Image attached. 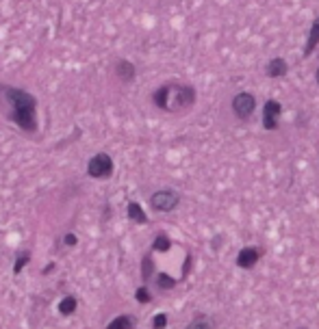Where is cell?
<instances>
[{
  "mask_svg": "<svg viewBox=\"0 0 319 329\" xmlns=\"http://www.w3.org/2000/svg\"><path fill=\"white\" fill-rule=\"evenodd\" d=\"M196 98L198 94L193 85H187V82H165L152 94V102L156 109L172 115L187 113L196 104Z\"/></svg>",
  "mask_w": 319,
  "mask_h": 329,
  "instance_id": "1",
  "label": "cell"
},
{
  "mask_svg": "<svg viewBox=\"0 0 319 329\" xmlns=\"http://www.w3.org/2000/svg\"><path fill=\"white\" fill-rule=\"evenodd\" d=\"M4 98L11 104V119L24 132H37V100L29 91L16 89V87H4Z\"/></svg>",
  "mask_w": 319,
  "mask_h": 329,
  "instance_id": "2",
  "label": "cell"
},
{
  "mask_svg": "<svg viewBox=\"0 0 319 329\" xmlns=\"http://www.w3.org/2000/svg\"><path fill=\"white\" fill-rule=\"evenodd\" d=\"M230 109H233L235 117H239L241 122H248L252 117V113L256 110V98L250 91H239V94L233 95V102H230Z\"/></svg>",
  "mask_w": 319,
  "mask_h": 329,
  "instance_id": "3",
  "label": "cell"
},
{
  "mask_svg": "<svg viewBox=\"0 0 319 329\" xmlns=\"http://www.w3.org/2000/svg\"><path fill=\"white\" fill-rule=\"evenodd\" d=\"M180 204V195L174 188H161V191L150 195V206L156 212H172L176 210Z\"/></svg>",
  "mask_w": 319,
  "mask_h": 329,
  "instance_id": "4",
  "label": "cell"
},
{
  "mask_svg": "<svg viewBox=\"0 0 319 329\" xmlns=\"http://www.w3.org/2000/svg\"><path fill=\"white\" fill-rule=\"evenodd\" d=\"M87 173L96 180L111 178V173H113V158H111L109 154H104V152L96 154L94 158L87 163Z\"/></svg>",
  "mask_w": 319,
  "mask_h": 329,
  "instance_id": "5",
  "label": "cell"
},
{
  "mask_svg": "<svg viewBox=\"0 0 319 329\" xmlns=\"http://www.w3.org/2000/svg\"><path fill=\"white\" fill-rule=\"evenodd\" d=\"M280 115H283V104L278 100H267L263 104V128L267 132L278 130L280 126Z\"/></svg>",
  "mask_w": 319,
  "mask_h": 329,
  "instance_id": "6",
  "label": "cell"
},
{
  "mask_svg": "<svg viewBox=\"0 0 319 329\" xmlns=\"http://www.w3.org/2000/svg\"><path fill=\"white\" fill-rule=\"evenodd\" d=\"M263 258V247H254V245H250V247H243L241 251L237 253V264L239 268H243V271H250V268H254L258 264V260Z\"/></svg>",
  "mask_w": 319,
  "mask_h": 329,
  "instance_id": "7",
  "label": "cell"
},
{
  "mask_svg": "<svg viewBox=\"0 0 319 329\" xmlns=\"http://www.w3.org/2000/svg\"><path fill=\"white\" fill-rule=\"evenodd\" d=\"M317 46H319V16L311 22V29H308V37H306V44H304L302 57L308 59V57H311V54L317 50Z\"/></svg>",
  "mask_w": 319,
  "mask_h": 329,
  "instance_id": "8",
  "label": "cell"
},
{
  "mask_svg": "<svg viewBox=\"0 0 319 329\" xmlns=\"http://www.w3.org/2000/svg\"><path fill=\"white\" fill-rule=\"evenodd\" d=\"M265 74L269 78H285L286 74H289V63H286L283 57L269 59V61H267V65H265Z\"/></svg>",
  "mask_w": 319,
  "mask_h": 329,
  "instance_id": "9",
  "label": "cell"
},
{
  "mask_svg": "<svg viewBox=\"0 0 319 329\" xmlns=\"http://www.w3.org/2000/svg\"><path fill=\"white\" fill-rule=\"evenodd\" d=\"M115 74H118V78L119 80H124V82H133L135 80V76H137V69H135V65H133L131 61H118V65H115Z\"/></svg>",
  "mask_w": 319,
  "mask_h": 329,
  "instance_id": "10",
  "label": "cell"
},
{
  "mask_svg": "<svg viewBox=\"0 0 319 329\" xmlns=\"http://www.w3.org/2000/svg\"><path fill=\"white\" fill-rule=\"evenodd\" d=\"M106 329H137V318L131 314H119L106 325Z\"/></svg>",
  "mask_w": 319,
  "mask_h": 329,
  "instance_id": "11",
  "label": "cell"
},
{
  "mask_svg": "<svg viewBox=\"0 0 319 329\" xmlns=\"http://www.w3.org/2000/svg\"><path fill=\"white\" fill-rule=\"evenodd\" d=\"M126 215H128V219L133 221V223H146L148 221V217H146V210L141 208V204H137V202H128V206H126Z\"/></svg>",
  "mask_w": 319,
  "mask_h": 329,
  "instance_id": "12",
  "label": "cell"
},
{
  "mask_svg": "<svg viewBox=\"0 0 319 329\" xmlns=\"http://www.w3.org/2000/svg\"><path fill=\"white\" fill-rule=\"evenodd\" d=\"M154 284H156V288H161V290H172V288H176L178 280L176 277H172V275H168V273L159 271L154 275Z\"/></svg>",
  "mask_w": 319,
  "mask_h": 329,
  "instance_id": "13",
  "label": "cell"
},
{
  "mask_svg": "<svg viewBox=\"0 0 319 329\" xmlns=\"http://www.w3.org/2000/svg\"><path fill=\"white\" fill-rule=\"evenodd\" d=\"M76 308H78V301H76V297H72V295L63 297V299L59 301V314H61V316H72V314L76 312Z\"/></svg>",
  "mask_w": 319,
  "mask_h": 329,
  "instance_id": "14",
  "label": "cell"
},
{
  "mask_svg": "<svg viewBox=\"0 0 319 329\" xmlns=\"http://www.w3.org/2000/svg\"><path fill=\"white\" fill-rule=\"evenodd\" d=\"M169 249H172V240H169V236L163 234V232H159V234L154 236V240H152V251L168 253Z\"/></svg>",
  "mask_w": 319,
  "mask_h": 329,
  "instance_id": "15",
  "label": "cell"
},
{
  "mask_svg": "<svg viewBox=\"0 0 319 329\" xmlns=\"http://www.w3.org/2000/svg\"><path fill=\"white\" fill-rule=\"evenodd\" d=\"M185 329H213V318L209 314H196Z\"/></svg>",
  "mask_w": 319,
  "mask_h": 329,
  "instance_id": "16",
  "label": "cell"
},
{
  "mask_svg": "<svg viewBox=\"0 0 319 329\" xmlns=\"http://www.w3.org/2000/svg\"><path fill=\"white\" fill-rule=\"evenodd\" d=\"M154 260H152V256L150 253H146L143 256V260H141V280H143V284H148V282L152 280V275H154Z\"/></svg>",
  "mask_w": 319,
  "mask_h": 329,
  "instance_id": "17",
  "label": "cell"
},
{
  "mask_svg": "<svg viewBox=\"0 0 319 329\" xmlns=\"http://www.w3.org/2000/svg\"><path fill=\"white\" fill-rule=\"evenodd\" d=\"M29 262H31V253H29V251H22V256H17L16 264H13V273H16V275H20Z\"/></svg>",
  "mask_w": 319,
  "mask_h": 329,
  "instance_id": "18",
  "label": "cell"
},
{
  "mask_svg": "<svg viewBox=\"0 0 319 329\" xmlns=\"http://www.w3.org/2000/svg\"><path fill=\"white\" fill-rule=\"evenodd\" d=\"M135 299L139 301V303H150L152 301V295H150V288H148L146 284L139 286V288L135 290Z\"/></svg>",
  "mask_w": 319,
  "mask_h": 329,
  "instance_id": "19",
  "label": "cell"
},
{
  "mask_svg": "<svg viewBox=\"0 0 319 329\" xmlns=\"http://www.w3.org/2000/svg\"><path fill=\"white\" fill-rule=\"evenodd\" d=\"M168 327V314L165 312H159L152 316V329H165Z\"/></svg>",
  "mask_w": 319,
  "mask_h": 329,
  "instance_id": "20",
  "label": "cell"
},
{
  "mask_svg": "<svg viewBox=\"0 0 319 329\" xmlns=\"http://www.w3.org/2000/svg\"><path fill=\"white\" fill-rule=\"evenodd\" d=\"M191 264H193V256L187 253V260H185V264H183V280H187V275L191 273Z\"/></svg>",
  "mask_w": 319,
  "mask_h": 329,
  "instance_id": "21",
  "label": "cell"
},
{
  "mask_svg": "<svg viewBox=\"0 0 319 329\" xmlns=\"http://www.w3.org/2000/svg\"><path fill=\"white\" fill-rule=\"evenodd\" d=\"M63 243H66V245H67V247H74V245H76V243H78L76 234H72V232H70V234H66V238H63Z\"/></svg>",
  "mask_w": 319,
  "mask_h": 329,
  "instance_id": "22",
  "label": "cell"
},
{
  "mask_svg": "<svg viewBox=\"0 0 319 329\" xmlns=\"http://www.w3.org/2000/svg\"><path fill=\"white\" fill-rule=\"evenodd\" d=\"M221 243H224V238H221V234H215V238H213V243H211L213 251H217V249L221 247Z\"/></svg>",
  "mask_w": 319,
  "mask_h": 329,
  "instance_id": "23",
  "label": "cell"
},
{
  "mask_svg": "<svg viewBox=\"0 0 319 329\" xmlns=\"http://www.w3.org/2000/svg\"><path fill=\"white\" fill-rule=\"evenodd\" d=\"M315 82L319 85V65H317V69H315Z\"/></svg>",
  "mask_w": 319,
  "mask_h": 329,
  "instance_id": "24",
  "label": "cell"
},
{
  "mask_svg": "<svg viewBox=\"0 0 319 329\" xmlns=\"http://www.w3.org/2000/svg\"><path fill=\"white\" fill-rule=\"evenodd\" d=\"M298 329H308V327H304V325H302V327H298Z\"/></svg>",
  "mask_w": 319,
  "mask_h": 329,
  "instance_id": "25",
  "label": "cell"
}]
</instances>
